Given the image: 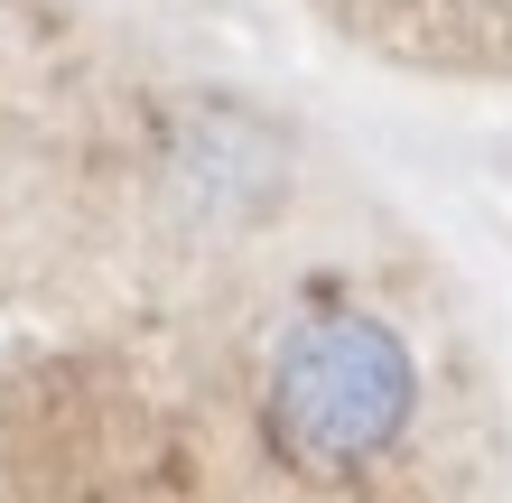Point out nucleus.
I'll list each match as a JSON object with an SVG mask.
<instances>
[{"instance_id":"nucleus-1","label":"nucleus","mask_w":512,"mask_h":503,"mask_svg":"<svg viewBox=\"0 0 512 503\" xmlns=\"http://www.w3.org/2000/svg\"><path fill=\"white\" fill-rule=\"evenodd\" d=\"M410 345L364 308H317L270 345V448L298 476H354L410 429Z\"/></svg>"},{"instance_id":"nucleus-2","label":"nucleus","mask_w":512,"mask_h":503,"mask_svg":"<svg viewBox=\"0 0 512 503\" xmlns=\"http://www.w3.org/2000/svg\"><path fill=\"white\" fill-rule=\"evenodd\" d=\"M345 47L401 75L512 84V0H308Z\"/></svg>"}]
</instances>
